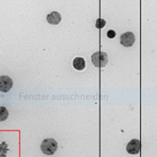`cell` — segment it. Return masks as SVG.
<instances>
[{
	"label": "cell",
	"mask_w": 157,
	"mask_h": 157,
	"mask_svg": "<svg viewBox=\"0 0 157 157\" xmlns=\"http://www.w3.org/2000/svg\"><path fill=\"white\" fill-rule=\"evenodd\" d=\"M126 151L129 154L136 155L141 150V143L139 140L133 139L131 140L126 145Z\"/></svg>",
	"instance_id": "4"
},
{
	"label": "cell",
	"mask_w": 157,
	"mask_h": 157,
	"mask_svg": "<svg viewBox=\"0 0 157 157\" xmlns=\"http://www.w3.org/2000/svg\"><path fill=\"white\" fill-rule=\"evenodd\" d=\"M91 61L96 67H104L108 62V54L106 52L102 51L96 52L91 56Z\"/></svg>",
	"instance_id": "1"
},
{
	"label": "cell",
	"mask_w": 157,
	"mask_h": 157,
	"mask_svg": "<svg viewBox=\"0 0 157 157\" xmlns=\"http://www.w3.org/2000/svg\"><path fill=\"white\" fill-rule=\"evenodd\" d=\"M116 32L113 30H109L107 32V36L111 39L114 38L116 36Z\"/></svg>",
	"instance_id": "10"
},
{
	"label": "cell",
	"mask_w": 157,
	"mask_h": 157,
	"mask_svg": "<svg viewBox=\"0 0 157 157\" xmlns=\"http://www.w3.org/2000/svg\"><path fill=\"white\" fill-rule=\"evenodd\" d=\"M0 109H1V117H1V121H3L6 120L8 117V111L5 107H3V106L0 108Z\"/></svg>",
	"instance_id": "8"
},
{
	"label": "cell",
	"mask_w": 157,
	"mask_h": 157,
	"mask_svg": "<svg viewBox=\"0 0 157 157\" xmlns=\"http://www.w3.org/2000/svg\"><path fill=\"white\" fill-rule=\"evenodd\" d=\"M43 153L46 155H53L58 148L57 142L53 138H47L44 140L40 146Z\"/></svg>",
	"instance_id": "2"
},
{
	"label": "cell",
	"mask_w": 157,
	"mask_h": 157,
	"mask_svg": "<svg viewBox=\"0 0 157 157\" xmlns=\"http://www.w3.org/2000/svg\"><path fill=\"white\" fill-rule=\"evenodd\" d=\"M135 41V36L132 32L123 33L120 36V43L126 47H132Z\"/></svg>",
	"instance_id": "3"
},
{
	"label": "cell",
	"mask_w": 157,
	"mask_h": 157,
	"mask_svg": "<svg viewBox=\"0 0 157 157\" xmlns=\"http://www.w3.org/2000/svg\"><path fill=\"white\" fill-rule=\"evenodd\" d=\"M61 20V15L57 11H52L47 16V21L51 25H58Z\"/></svg>",
	"instance_id": "6"
},
{
	"label": "cell",
	"mask_w": 157,
	"mask_h": 157,
	"mask_svg": "<svg viewBox=\"0 0 157 157\" xmlns=\"http://www.w3.org/2000/svg\"><path fill=\"white\" fill-rule=\"evenodd\" d=\"M73 67L77 71H82L85 68L86 62L84 58L76 57L73 60Z\"/></svg>",
	"instance_id": "7"
},
{
	"label": "cell",
	"mask_w": 157,
	"mask_h": 157,
	"mask_svg": "<svg viewBox=\"0 0 157 157\" xmlns=\"http://www.w3.org/2000/svg\"><path fill=\"white\" fill-rule=\"evenodd\" d=\"M13 86V81L11 78L6 75L0 77V90L2 93H7Z\"/></svg>",
	"instance_id": "5"
},
{
	"label": "cell",
	"mask_w": 157,
	"mask_h": 157,
	"mask_svg": "<svg viewBox=\"0 0 157 157\" xmlns=\"http://www.w3.org/2000/svg\"><path fill=\"white\" fill-rule=\"evenodd\" d=\"M106 21L102 18H98L96 21V27L98 29H102L105 26Z\"/></svg>",
	"instance_id": "9"
}]
</instances>
